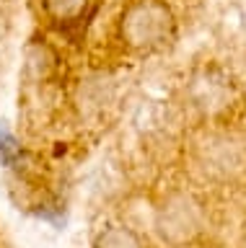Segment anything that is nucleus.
I'll return each mask as SVG.
<instances>
[{
	"mask_svg": "<svg viewBox=\"0 0 246 248\" xmlns=\"http://www.w3.org/2000/svg\"><path fill=\"white\" fill-rule=\"evenodd\" d=\"M168 29V11L164 5L153 3V0H143L135 3L127 11L125 21H122V31L135 46H148L156 44Z\"/></svg>",
	"mask_w": 246,
	"mask_h": 248,
	"instance_id": "obj_1",
	"label": "nucleus"
},
{
	"mask_svg": "<svg viewBox=\"0 0 246 248\" xmlns=\"http://www.w3.org/2000/svg\"><path fill=\"white\" fill-rule=\"evenodd\" d=\"M96 248H140V243L127 228H109L98 235Z\"/></svg>",
	"mask_w": 246,
	"mask_h": 248,
	"instance_id": "obj_2",
	"label": "nucleus"
},
{
	"mask_svg": "<svg viewBox=\"0 0 246 248\" xmlns=\"http://www.w3.org/2000/svg\"><path fill=\"white\" fill-rule=\"evenodd\" d=\"M86 5V0H47V11L55 18H73Z\"/></svg>",
	"mask_w": 246,
	"mask_h": 248,
	"instance_id": "obj_3",
	"label": "nucleus"
},
{
	"mask_svg": "<svg viewBox=\"0 0 246 248\" xmlns=\"http://www.w3.org/2000/svg\"><path fill=\"white\" fill-rule=\"evenodd\" d=\"M8 153H16V140L11 137L5 122H0V158L8 160Z\"/></svg>",
	"mask_w": 246,
	"mask_h": 248,
	"instance_id": "obj_4",
	"label": "nucleus"
}]
</instances>
